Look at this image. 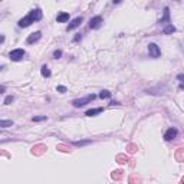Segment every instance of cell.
<instances>
[{
    "instance_id": "obj_22",
    "label": "cell",
    "mask_w": 184,
    "mask_h": 184,
    "mask_svg": "<svg viewBox=\"0 0 184 184\" xmlns=\"http://www.w3.org/2000/svg\"><path fill=\"white\" fill-rule=\"evenodd\" d=\"M81 39H82V35H81V33H78V35L75 36V38H73V42H79Z\"/></svg>"
},
{
    "instance_id": "obj_1",
    "label": "cell",
    "mask_w": 184,
    "mask_h": 184,
    "mask_svg": "<svg viewBox=\"0 0 184 184\" xmlns=\"http://www.w3.org/2000/svg\"><path fill=\"white\" fill-rule=\"evenodd\" d=\"M94 99H95V95H94V94H91V95H88V97H85V98L73 99V101H72V105L75 106V108H81V106L87 105V104H89V102H91V101H94Z\"/></svg>"
},
{
    "instance_id": "obj_7",
    "label": "cell",
    "mask_w": 184,
    "mask_h": 184,
    "mask_svg": "<svg viewBox=\"0 0 184 184\" xmlns=\"http://www.w3.org/2000/svg\"><path fill=\"white\" fill-rule=\"evenodd\" d=\"M29 16L33 19V22H38V20L42 19V12L40 9H33V10L29 12Z\"/></svg>"
},
{
    "instance_id": "obj_14",
    "label": "cell",
    "mask_w": 184,
    "mask_h": 184,
    "mask_svg": "<svg viewBox=\"0 0 184 184\" xmlns=\"http://www.w3.org/2000/svg\"><path fill=\"white\" fill-rule=\"evenodd\" d=\"M40 73H42L43 78H49V76H50V71H49V68L46 66V65H43V66L40 68Z\"/></svg>"
},
{
    "instance_id": "obj_15",
    "label": "cell",
    "mask_w": 184,
    "mask_h": 184,
    "mask_svg": "<svg viewBox=\"0 0 184 184\" xmlns=\"http://www.w3.org/2000/svg\"><path fill=\"white\" fill-rule=\"evenodd\" d=\"M13 125V121H7V120H2L0 121V127L2 128H7Z\"/></svg>"
},
{
    "instance_id": "obj_3",
    "label": "cell",
    "mask_w": 184,
    "mask_h": 184,
    "mask_svg": "<svg viewBox=\"0 0 184 184\" xmlns=\"http://www.w3.org/2000/svg\"><path fill=\"white\" fill-rule=\"evenodd\" d=\"M148 53H150V58H160V55H161V50H160V48H158L155 43H150L148 45Z\"/></svg>"
},
{
    "instance_id": "obj_24",
    "label": "cell",
    "mask_w": 184,
    "mask_h": 184,
    "mask_svg": "<svg viewBox=\"0 0 184 184\" xmlns=\"http://www.w3.org/2000/svg\"><path fill=\"white\" fill-rule=\"evenodd\" d=\"M109 105H111V106H114V105H120V104H118V102H115V101H112L111 104H109Z\"/></svg>"
},
{
    "instance_id": "obj_13",
    "label": "cell",
    "mask_w": 184,
    "mask_h": 184,
    "mask_svg": "<svg viewBox=\"0 0 184 184\" xmlns=\"http://www.w3.org/2000/svg\"><path fill=\"white\" fill-rule=\"evenodd\" d=\"M102 111H104V108H95V109H88L87 112H85V115L87 116H95L97 114H101Z\"/></svg>"
},
{
    "instance_id": "obj_21",
    "label": "cell",
    "mask_w": 184,
    "mask_h": 184,
    "mask_svg": "<svg viewBox=\"0 0 184 184\" xmlns=\"http://www.w3.org/2000/svg\"><path fill=\"white\" fill-rule=\"evenodd\" d=\"M53 56L56 58V59L58 58H60L62 56V50H55V52H53Z\"/></svg>"
},
{
    "instance_id": "obj_20",
    "label": "cell",
    "mask_w": 184,
    "mask_h": 184,
    "mask_svg": "<svg viewBox=\"0 0 184 184\" xmlns=\"http://www.w3.org/2000/svg\"><path fill=\"white\" fill-rule=\"evenodd\" d=\"M56 91H58V92H60V94H65V92H66L68 89H66V87H62V85H59V87L56 88Z\"/></svg>"
},
{
    "instance_id": "obj_17",
    "label": "cell",
    "mask_w": 184,
    "mask_h": 184,
    "mask_svg": "<svg viewBox=\"0 0 184 184\" xmlns=\"http://www.w3.org/2000/svg\"><path fill=\"white\" fill-rule=\"evenodd\" d=\"M99 98H102V99H108V98H111V92H109V91H101Z\"/></svg>"
},
{
    "instance_id": "obj_4",
    "label": "cell",
    "mask_w": 184,
    "mask_h": 184,
    "mask_svg": "<svg viewBox=\"0 0 184 184\" xmlns=\"http://www.w3.org/2000/svg\"><path fill=\"white\" fill-rule=\"evenodd\" d=\"M83 22V19L82 17H81V16H79V17H75V19L73 20H71V23H69L68 25V27H66V30H73V29H76V27H79L81 26V23Z\"/></svg>"
},
{
    "instance_id": "obj_26",
    "label": "cell",
    "mask_w": 184,
    "mask_h": 184,
    "mask_svg": "<svg viewBox=\"0 0 184 184\" xmlns=\"http://www.w3.org/2000/svg\"><path fill=\"white\" fill-rule=\"evenodd\" d=\"M177 2H178V0H177Z\"/></svg>"
},
{
    "instance_id": "obj_9",
    "label": "cell",
    "mask_w": 184,
    "mask_h": 184,
    "mask_svg": "<svg viewBox=\"0 0 184 184\" xmlns=\"http://www.w3.org/2000/svg\"><path fill=\"white\" fill-rule=\"evenodd\" d=\"M42 38V32H35V33H32L29 36V38H27V43H29V45H32V43H35V42H38L39 39Z\"/></svg>"
},
{
    "instance_id": "obj_19",
    "label": "cell",
    "mask_w": 184,
    "mask_h": 184,
    "mask_svg": "<svg viewBox=\"0 0 184 184\" xmlns=\"http://www.w3.org/2000/svg\"><path fill=\"white\" fill-rule=\"evenodd\" d=\"M32 120H33L35 122H39V121H45V120H48V118H46V115H43V116H33Z\"/></svg>"
},
{
    "instance_id": "obj_6",
    "label": "cell",
    "mask_w": 184,
    "mask_h": 184,
    "mask_svg": "<svg viewBox=\"0 0 184 184\" xmlns=\"http://www.w3.org/2000/svg\"><path fill=\"white\" fill-rule=\"evenodd\" d=\"M102 25V17L101 16H95L89 20V27L91 29H98V27Z\"/></svg>"
},
{
    "instance_id": "obj_10",
    "label": "cell",
    "mask_w": 184,
    "mask_h": 184,
    "mask_svg": "<svg viewBox=\"0 0 184 184\" xmlns=\"http://www.w3.org/2000/svg\"><path fill=\"white\" fill-rule=\"evenodd\" d=\"M168 22H170V9L164 7V16L160 19L158 23H161V25H168Z\"/></svg>"
},
{
    "instance_id": "obj_16",
    "label": "cell",
    "mask_w": 184,
    "mask_h": 184,
    "mask_svg": "<svg viewBox=\"0 0 184 184\" xmlns=\"http://www.w3.org/2000/svg\"><path fill=\"white\" fill-rule=\"evenodd\" d=\"M73 145L76 147H83V145H88V144H91V139H87V141H73Z\"/></svg>"
},
{
    "instance_id": "obj_12",
    "label": "cell",
    "mask_w": 184,
    "mask_h": 184,
    "mask_svg": "<svg viewBox=\"0 0 184 184\" xmlns=\"http://www.w3.org/2000/svg\"><path fill=\"white\" fill-rule=\"evenodd\" d=\"M174 32H176V27L173 26V23H168V25H165L164 30H163V33H164V35H171V33H174Z\"/></svg>"
},
{
    "instance_id": "obj_8",
    "label": "cell",
    "mask_w": 184,
    "mask_h": 184,
    "mask_svg": "<svg viewBox=\"0 0 184 184\" xmlns=\"http://www.w3.org/2000/svg\"><path fill=\"white\" fill-rule=\"evenodd\" d=\"M32 23H35L33 22V19L30 17L29 15L26 16V17H23V19H20L19 20V27H27V26H30Z\"/></svg>"
},
{
    "instance_id": "obj_25",
    "label": "cell",
    "mask_w": 184,
    "mask_h": 184,
    "mask_svg": "<svg viewBox=\"0 0 184 184\" xmlns=\"http://www.w3.org/2000/svg\"><path fill=\"white\" fill-rule=\"evenodd\" d=\"M112 2H114V3H115V4H116V3H120L121 0H112Z\"/></svg>"
},
{
    "instance_id": "obj_11",
    "label": "cell",
    "mask_w": 184,
    "mask_h": 184,
    "mask_svg": "<svg viewBox=\"0 0 184 184\" xmlns=\"http://www.w3.org/2000/svg\"><path fill=\"white\" fill-rule=\"evenodd\" d=\"M56 20L59 23H64V22H66V20H69V13H66V12H60L59 15H58Z\"/></svg>"
},
{
    "instance_id": "obj_2",
    "label": "cell",
    "mask_w": 184,
    "mask_h": 184,
    "mask_svg": "<svg viewBox=\"0 0 184 184\" xmlns=\"http://www.w3.org/2000/svg\"><path fill=\"white\" fill-rule=\"evenodd\" d=\"M23 56H25V50H23V49H15V50H12V52L9 53V58H10L12 60H15V62L23 59Z\"/></svg>"
},
{
    "instance_id": "obj_18",
    "label": "cell",
    "mask_w": 184,
    "mask_h": 184,
    "mask_svg": "<svg viewBox=\"0 0 184 184\" xmlns=\"http://www.w3.org/2000/svg\"><path fill=\"white\" fill-rule=\"evenodd\" d=\"M13 101H15V98L12 97V95H9V97H6V99H4L3 104H4V105H9V104H10V102H13Z\"/></svg>"
},
{
    "instance_id": "obj_5",
    "label": "cell",
    "mask_w": 184,
    "mask_h": 184,
    "mask_svg": "<svg viewBox=\"0 0 184 184\" xmlns=\"http://www.w3.org/2000/svg\"><path fill=\"white\" fill-rule=\"evenodd\" d=\"M177 134H178V131H177L176 128H168L167 132L164 134V139L165 141H171V139H174L177 137Z\"/></svg>"
},
{
    "instance_id": "obj_23",
    "label": "cell",
    "mask_w": 184,
    "mask_h": 184,
    "mask_svg": "<svg viewBox=\"0 0 184 184\" xmlns=\"http://www.w3.org/2000/svg\"><path fill=\"white\" fill-rule=\"evenodd\" d=\"M177 79H178V81H181V82L184 83V73H180V75L177 76Z\"/></svg>"
}]
</instances>
